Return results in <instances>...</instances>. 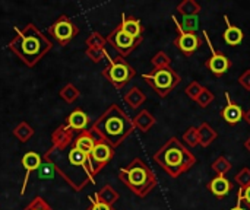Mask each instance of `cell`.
Returning a JSON list of instances; mask_svg holds the SVG:
<instances>
[{"mask_svg": "<svg viewBox=\"0 0 250 210\" xmlns=\"http://www.w3.org/2000/svg\"><path fill=\"white\" fill-rule=\"evenodd\" d=\"M173 20L176 23V28H177V37L174 39V45L186 56V57H190L202 44V38L196 34V32H186L180 28L179 25V20L173 16Z\"/></svg>", "mask_w": 250, "mask_h": 210, "instance_id": "11", "label": "cell"}, {"mask_svg": "<svg viewBox=\"0 0 250 210\" xmlns=\"http://www.w3.org/2000/svg\"><path fill=\"white\" fill-rule=\"evenodd\" d=\"M98 140L105 142L113 149L120 146L135 130L133 120L117 105L111 104L89 129Z\"/></svg>", "mask_w": 250, "mask_h": 210, "instance_id": "3", "label": "cell"}, {"mask_svg": "<svg viewBox=\"0 0 250 210\" xmlns=\"http://www.w3.org/2000/svg\"><path fill=\"white\" fill-rule=\"evenodd\" d=\"M120 181L136 196L145 197L157 187V178L152 170L141 159L135 158L129 165L119 171Z\"/></svg>", "mask_w": 250, "mask_h": 210, "instance_id": "5", "label": "cell"}, {"mask_svg": "<svg viewBox=\"0 0 250 210\" xmlns=\"http://www.w3.org/2000/svg\"><path fill=\"white\" fill-rule=\"evenodd\" d=\"M198 133H199V145L204 148L209 146L218 137L217 132L208 123H202L201 127L198 129Z\"/></svg>", "mask_w": 250, "mask_h": 210, "instance_id": "23", "label": "cell"}, {"mask_svg": "<svg viewBox=\"0 0 250 210\" xmlns=\"http://www.w3.org/2000/svg\"><path fill=\"white\" fill-rule=\"evenodd\" d=\"M177 12L183 16H198L201 12V4L195 0H185L177 6Z\"/></svg>", "mask_w": 250, "mask_h": 210, "instance_id": "26", "label": "cell"}, {"mask_svg": "<svg viewBox=\"0 0 250 210\" xmlns=\"http://www.w3.org/2000/svg\"><path fill=\"white\" fill-rule=\"evenodd\" d=\"M97 137H95V134L89 130V129H86L85 132H82V133H79L76 137H75V140H73V146L76 148V149H79L81 152H83L85 155H91V152H92V149H94V146H95V143H97Z\"/></svg>", "mask_w": 250, "mask_h": 210, "instance_id": "16", "label": "cell"}, {"mask_svg": "<svg viewBox=\"0 0 250 210\" xmlns=\"http://www.w3.org/2000/svg\"><path fill=\"white\" fill-rule=\"evenodd\" d=\"M89 199H91L92 205H91V208H89L88 210H114L113 209V206H110V205H107V203L100 202L95 196H94V199H92V197H89Z\"/></svg>", "mask_w": 250, "mask_h": 210, "instance_id": "40", "label": "cell"}, {"mask_svg": "<svg viewBox=\"0 0 250 210\" xmlns=\"http://www.w3.org/2000/svg\"><path fill=\"white\" fill-rule=\"evenodd\" d=\"M151 63H152L154 69H160V67H167V66H170V64H171V60H170V57H168L164 51H158V53L152 57Z\"/></svg>", "mask_w": 250, "mask_h": 210, "instance_id": "30", "label": "cell"}, {"mask_svg": "<svg viewBox=\"0 0 250 210\" xmlns=\"http://www.w3.org/2000/svg\"><path fill=\"white\" fill-rule=\"evenodd\" d=\"M35 130L26 123V121H22L19 123L15 129H13V136L21 142V143H26L32 136H34Z\"/></svg>", "mask_w": 250, "mask_h": 210, "instance_id": "24", "label": "cell"}, {"mask_svg": "<svg viewBox=\"0 0 250 210\" xmlns=\"http://www.w3.org/2000/svg\"><path fill=\"white\" fill-rule=\"evenodd\" d=\"M226 99H227V105L221 111V115H223L224 121H227L229 124H237L243 118V110L239 104H236L230 98L229 92H226Z\"/></svg>", "mask_w": 250, "mask_h": 210, "instance_id": "15", "label": "cell"}, {"mask_svg": "<svg viewBox=\"0 0 250 210\" xmlns=\"http://www.w3.org/2000/svg\"><path fill=\"white\" fill-rule=\"evenodd\" d=\"M107 42L119 53V56L122 57H126L129 56L141 42H142V38L136 39V38H132L130 35H127L126 32H123L119 26L107 37Z\"/></svg>", "mask_w": 250, "mask_h": 210, "instance_id": "9", "label": "cell"}, {"mask_svg": "<svg viewBox=\"0 0 250 210\" xmlns=\"http://www.w3.org/2000/svg\"><path fill=\"white\" fill-rule=\"evenodd\" d=\"M212 101H214V94L208 88H204L202 92L199 94V96L195 99V102L199 104V107H202V108H207Z\"/></svg>", "mask_w": 250, "mask_h": 210, "instance_id": "33", "label": "cell"}, {"mask_svg": "<svg viewBox=\"0 0 250 210\" xmlns=\"http://www.w3.org/2000/svg\"><path fill=\"white\" fill-rule=\"evenodd\" d=\"M44 158L73 191H81L89 183L94 184L95 181L89 170V156L76 149L73 143L64 149H56L51 146L44 153Z\"/></svg>", "mask_w": 250, "mask_h": 210, "instance_id": "1", "label": "cell"}, {"mask_svg": "<svg viewBox=\"0 0 250 210\" xmlns=\"http://www.w3.org/2000/svg\"><path fill=\"white\" fill-rule=\"evenodd\" d=\"M135 75H136L135 69L122 56L110 57L108 58V66L103 70V76L116 89H122L123 86H126L133 79Z\"/></svg>", "mask_w": 250, "mask_h": 210, "instance_id": "7", "label": "cell"}, {"mask_svg": "<svg viewBox=\"0 0 250 210\" xmlns=\"http://www.w3.org/2000/svg\"><path fill=\"white\" fill-rule=\"evenodd\" d=\"M245 203L248 208L250 209V186L246 187L245 190H239V194H237V205H242Z\"/></svg>", "mask_w": 250, "mask_h": 210, "instance_id": "39", "label": "cell"}, {"mask_svg": "<svg viewBox=\"0 0 250 210\" xmlns=\"http://www.w3.org/2000/svg\"><path fill=\"white\" fill-rule=\"evenodd\" d=\"M183 140H185L189 146H192V148L198 146V145H199V133H198V129H196V127H189V129L185 132V134H183Z\"/></svg>", "mask_w": 250, "mask_h": 210, "instance_id": "31", "label": "cell"}, {"mask_svg": "<svg viewBox=\"0 0 250 210\" xmlns=\"http://www.w3.org/2000/svg\"><path fill=\"white\" fill-rule=\"evenodd\" d=\"M239 83H240L245 89L250 91V69L245 70V72L240 75V77H239Z\"/></svg>", "mask_w": 250, "mask_h": 210, "instance_id": "41", "label": "cell"}, {"mask_svg": "<svg viewBox=\"0 0 250 210\" xmlns=\"http://www.w3.org/2000/svg\"><path fill=\"white\" fill-rule=\"evenodd\" d=\"M155 124L154 115L148 110H142L135 118H133V126L135 129H139L141 132H148L152 126Z\"/></svg>", "mask_w": 250, "mask_h": 210, "instance_id": "22", "label": "cell"}, {"mask_svg": "<svg viewBox=\"0 0 250 210\" xmlns=\"http://www.w3.org/2000/svg\"><path fill=\"white\" fill-rule=\"evenodd\" d=\"M23 210H53V208L42 197L37 196L26 205V208Z\"/></svg>", "mask_w": 250, "mask_h": 210, "instance_id": "32", "label": "cell"}, {"mask_svg": "<svg viewBox=\"0 0 250 210\" xmlns=\"http://www.w3.org/2000/svg\"><path fill=\"white\" fill-rule=\"evenodd\" d=\"M86 57L94 61V63H100L104 57H107V51L105 48H86L85 51Z\"/></svg>", "mask_w": 250, "mask_h": 210, "instance_id": "34", "label": "cell"}, {"mask_svg": "<svg viewBox=\"0 0 250 210\" xmlns=\"http://www.w3.org/2000/svg\"><path fill=\"white\" fill-rule=\"evenodd\" d=\"M119 28L126 32L127 35H130L132 38H142V32H144V28H142V23L139 19H135V18H130V16H126L123 15V19H122V23L119 25Z\"/></svg>", "mask_w": 250, "mask_h": 210, "instance_id": "18", "label": "cell"}, {"mask_svg": "<svg viewBox=\"0 0 250 210\" xmlns=\"http://www.w3.org/2000/svg\"><path fill=\"white\" fill-rule=\"evenodd\" d=\"M95 197H97L100 202L113 206V205L119 200V193H117L111 186H104V187L95 194Z\"/></svg>", "mask_w": 250, "mask_h": 210, "instance_id": "25", "label": "cell"}, {"mask_svg": "<svg viewBox=\"0 0 250 210\" xmlns=\"http://www.w3.org/2000/svg\"><path fill=\"white\" fill-rule=\"evenodd\" d=\"M40 170H41V172H40V178H53V172H54V168H53V165L42 156V164H41V167H40Z\"/></svg>", "mask_w": 250, "mask_h": 210, "instance_id": "38", "label": "cell"}, {"mask_svg": "<svg viewBox=\"0 0 250 210\" xmlns=\"http://www.w3.org/2000/svg\"><path fill=\"white\" fill-rule=\"evenodd\" d=\"M212 170L215 171V174H217V175L224 177L227 172H230V171H231V164H230V161H229L227 158L220 156L217 161H214V164H212Z\"/></svg>", "mask_w": 250, "mask_h": 210, "instance_id": "29", "label": "cell"}, {"mask_svg": "<svg viewBox=\"0 0 250 210\" xmlns=\"http://www.w3.org/2000/svg\"><path fill=\"white\" fill-rule=\"evenodd\" d=\"M123 99H125V102H126L130 108L136 110V108H139V107L146 101V96H145V94L142 92L141 88L133 86V88H130V89L127 91V94L125 95Z\"/></svg>", "mask_w": 250, "mask_h": 210, "instance_id": "21", "label": "cell"}, {"mask_svg": "<svg viewBox=\"0 0 250 210\" xmlns=\"http://www.w3.org/2000/svg\"><path fill=\"white\" fill-rule=\"evenodd\" d=\"M114 156V149L103 140H97L91 155H89V170L95 177Z\"/></svg>", "mask_w": 250, "mask_h": 210, "instance_id": "10", "label": "cell"}, {"mask_svg": "<svg viewBox=\"0 0 250 210\" xmlns=\"http://www.w3.org/2000/svg\"><path fill=\"white\" fill-rule=\"evenodd\" d=\"M230 210H245V209L242 208V205H237L236 208H233V209H230Z\"/></svg>", "mask_w": 250, "mask_h": 210, "instance_id": "44", "label": "cell"}, {"mask_svg": "<svg viewBox=\"0 0 250 210\" xmlns=\"http://www.w3.org/2000/svg\"><path fill=\"white\" fill-rule=\"evenodd\" d=\"M152 159L173 178L188 172L196 164L195 155H192L177 137H171Z\"/></svg>", "mask_w": 250, "mask_h": 210, "instance_id": "4", "label": "cell"}, {"mask_svg": "<svg viewBox=\"0 0 250 210\" xmlns=\"http://www.w3.org/2000/svg\"><path fill=\"white\" fill-rule=\"evenodd\" d=\"M179 25L186 32H196V29H198V16H185L183 22L179 23Z\"/></svg>", "mask_w": 250, "mask_h": 210, "instance_id": "36", "label": "cell"}, {"mask_svg": "<svg viewBox=\"0 0 250 210\" xmlns=\"http://www.w3.org/2000/svg\"><path fill=\"white\" fill-rule=\"evenodd\" d=\"M243 118L248 121V124H250V110H248L246 113H243Z\"/></svg>", "mask_w": 250, "mask_h": 210, "instance_id": "42", "label": "cell"}, {"mask_svg": "<svg viewBox=\"0 0 250 210\" xmlns=\"http://www.w3.org/2000/svg\"><path fill=\"white\" fill-rule=\"evenodd\" d=\"M236 183L239 184V190H245L246 187L250 186V170L249 168H243L236 177H234Z\"/></svg>", "mask_w": 250, "mask_h": 210, "instance_id": "35", "label": "cell"}, {"mask_svg": "<svg viewBox=\"0 0 250 210\" xmlns=\"http://www.w3.org/2000/svg\"><path fill=\"white\" fill-rule=\"evenodd\" d=\"M204 37H205V39H207V42H208V45H209V50H211V57L205 61V66H207L217 77H220V76H223L224 73H227V72L230 70L231 61H230V58H229L226 54H223V53L214 50V47H212V44H211V41H209V37H208V34H207L205 31H204Z\"/></svg>", "mask_w": 250, "mask_h": 210, "instance_id": "12", "label": "cell"}, {"mask_svg": "<svg viewBox=\"0 0 250 210\" xmlns=\"http://www.w3.org/2000/svg\"><path fill=\"white\" fill-rule=\"evenodd\" d=\"M202 89H204V86L202 85H199L196 80H193L192 83H189L188 86H186V89H185V92H186V95L189 96V98H192L193 101L199 96V94L202 92Z\"/></svg>", "mask_w": 250, "mask_h": 210, "instance_id": "37", "label": "cell"}, {"mask_svg": "<svg viewBox=\"0 0 250 210\" xmlns=\"http://www.w3.org/2000/svg\"><path fill=\"white\" fill-rule=\"evenodd\" d=\"M21 164L25 170V175H23V181H22V187H21V196H23L26 193V187H28V181H29V175L31 172L40 170L41 164H42V156L38 155L37 152L34 151H29V152H25L22 159H21Z\"/></svg>", "mask_w": 250, "mask_h": 210, "instance_id": "13", "label": "cell"}, {"mask_svg": "<svg viewBox=\"0 0 250 210\" xmlns=\"http://www.w3.org/2000/svg\"><path fill=\"white\" fill-rule=\"evenodd\" d=\"M88 48H105L107 38H104L100 32H91L89 37L85 39Z\"/></svg>", "mask_w": 250, "mask_h": 210, "instance_id": "28", "label": "cell"}, {"mask_svg": "<svg viewBox=\"0 0 250 210\" xmlns=\"http://www.w3.org/2000/svg\"><path fill=\"white\" fill-rule=\"evenodd\" d=\"M28 67H34L38 61L53 48V42L44 35L34 23H28L25 28H15V37L7 44Z\"/></svg>", "mask_w": 250, "mask_h": 210, "instance_id": "2", "label": "cell"}, {"mask_svg": "<svg viewBox=\"0 0 250 210\" xmlns=\"http://www.w3.org/2000/svg\"><path fill=\"white\" fill-rule=\"evenodd\" d=\"M245 148H246V149H248V151H249V152H250V137H249V139H248V142L245 143Z\"/></svg>", "mask_w": 250, "mask_h": 210, "instance_id": "43", "label": "cell"}, {"mask_svg": "<svg viewBox=\"0 0 250 210\" xmlns=\"http://www.w3.org/2000/svg\"><path fill=\"white\" fill-rule=\"evenodd\" d=\"M47 31L62 47L67 45L79 34V28L76 26V23L66 15H60L53 22V25L48 26Z\"/></svg>", "mask_w": 250, "mask_h": 210, "instance_id": "8", "label": "cell"}, {"mask_svg": "<svg viewBox=\"0 0 250 210\" xmlns=\"http://www.w3.org/2000/svg\"><path fill=\"white\" fill-rule=\"evenodd\" d=\"M224 19H226V22H227V29H226V32H224V41H226L229 45H231V47H237V45L242 44V41H243V31H242L239 26L233 25V23L230 22L229 16H224Z\"/></svg>", "mask_w": 250, "mask_h": 210, "instance_id": "20", "label": "cell"}, {"mask_svg": "<svg viewBox=\"0 0 250 210\" xmlns=\"http://www.w3.org/2000/svg\"><path fill=\"white\" fill-rule=\"evenodd\" d=\"M75 137V132L66 124H62L51 133V146L56 149H64L73 143Z\"/></svg>", "mask_w": 250, "mask_h": 210, "instance_id": "14", "label": "cell"}, {"mask_svg": "<svg viewBox=\"0 0 250 210\" xmlns=\"http://www.w3.org/2000/svg\"><path fill=\"white\" fill-rule=\"evenodd\" d=\"M79 95H81V92L73 83H67L60 89V98L63 101H66L67 104H73L79 98Z\"/></svg>", "mask_w": 250, "mask_h": 210, "instance_id": "27", "label": "cell"}, {"mask_svg": "<svg viewBox=\"0 0 250 210\" xmlns=\"http://www.w3.org/2000/svg\"><path fill=\"white\" fill-rule=\"evenodd\" d=\"M67 127H70L73 132H78V133H82L86 130L88 124H89V118L88 115L81 110V108H76L73 110L69 117L66 118V123H64Z\"/></svg>", "mask_w": 250, "mask_h": 210, "instance_id": "17", "label": "cell"}, {"mask_svg": "<svg viewBox=\"0 0 250 210\" xmlns=\"http://www.w3.org/2000/svg\"><path fill=\"white\" fill-rule=\"evenodd\" d=\"M142 77L161 98L167 96L182 80V77L170 66L152 69L149 73H144Z\"/></svg>", "mask_w": 250, "mask_h": 210, "instance_id": "6", "label": "cell"}, {"mask_svg": "<svg viewBox=\"0 0 250 210\" xmlns=\"http://www.w3.org/2000/svg\"><path fill=\"white\" fill-rule=\"evenodd\" d=\"M208 189L209 191L215 196V197H226L231 189H233V184L226 178V177H221V175H217L215 178L211 180V183L208 184Z\"/></svg>", "mask_w": 250, "mask_h": 210, "instance_id": "19", "label": "cell"}]
</instances>
